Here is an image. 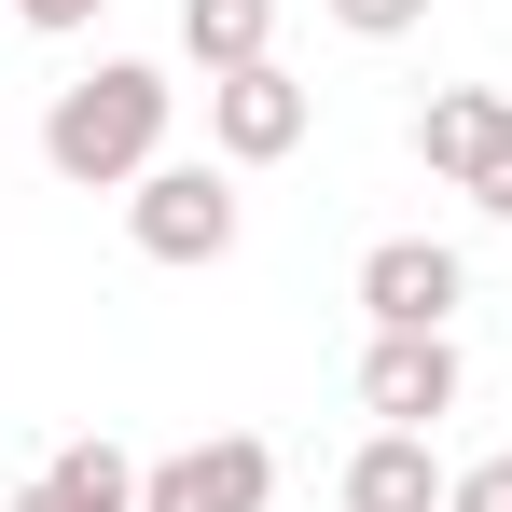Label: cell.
Returning a JSON list of instances; mask_svg holds the SVG:
<instances>
[{
    "mask_svg": "<svg viewBox=\"0 0 512 512\" xmlns=\"http://www.w3.org/2000/svg\"><path fill=\"white\" fill-rule=\"evenodd\" d=\"M167 111H180V84L153 56H97L84 84H56V111H42V167L70 194H125L139 167H167Z\"/></svg>",
    "mask_w": 512,
    "mask_h": 512,
    "instance_id": "obj_1",
    "label": "cell"
},
{
    "mask_svg": "<svg viewBox=\"0 0 512 512\" xmlns=\"http://www.w3.org/2000/svg\"><path fill=\"white\" fill-rule=\"evenodd\" d=\"M236 222H250V208H236V167H222V153H208V167H139V180H125L139 263H180V277H194V263L236 250Z\"/></svg>",
    "mask_w": 512,
    "mask_h": 512,
    "instance_id": "obj_2",
    "label": "cell"
},
{
    "mask_svg": "<svg viewBox=\"0 0 512 512\" xmlns=\"http://www.w3.org/2000/svg\"><path fill=\"white\" fill-rule=\"evenodd\" d=\"M457 305H471V263L443 236H374L360 250V319L374 333H457Z\"/></svg>",
    "mask_w": 512,
    "mask_h": 512,
    "instance_id": "obj_3",
    "label": "cell"
},
{
    "mask_svg": "<svg viewBox=\"0 0 512 512\" xmlns=\"http://www.w3.org/2000/svg\"><path fill=\"white\" fill-rule=\"evenodd\" d=\"M305 125H319V84H291L277 56H250V70L208 84V153H222V167H277V153H305Z\"/></svg>",
    "mask_w": 512,
    "mask_h": 512,
    "instance_id": "obj_4",
    "label": "cell"
},
{
    "mask_svg": "<svg viewBox=\"0 0 512 512\" xmlns=\"http://www.w3.org/2000/svg\"><path fill=\"white\" fill-rule=\"evenodd\" d=\"M263 499H277V443H250V429L139 457V512H263Z\"/></svg>",
    "mask_w": 512,
    "mask_h": 512,
    "instance_id": "obj_5",
    "label": "cell"
},
{
    "mask_svg": "<svg viewBox=\"0 0 512 512\" xmlns=\"http://www.w3.org/2000/svg\"><path fill=\"white\" fill-rule=\"evenodd\" d=\"M457 388H471L457 374V333H374L360 346V416L374 429H443Z\"/></svg>",
    "mask_w": 512,
    "mask_h": 512,
    "instance_id": "obj_6",
    "label": "cell"
},
{
    "mask_svg": "<svg viewBox=\"0 0 512 512\" xmlns=\"http://www.w3.org/2000/svg\"><path fill=\"white\" fill-rule=\"evenodd\" d=\"M443 485H457V471H443V443H429V429H374V443L346 457L333 499H346V512H443Z\"/></svg>",
    "mask_w": 512,
    "mask_h": 512,
    "instance_id": "obj_7",
    "label": "cell"
},
{
    "mask_svg": "<svg viewBox=\"0 0 512 512\" xmlns=\"http://www.w3.org/2000/svg\"><path fill=\"white\" fill-rule=\"evenodd\" d=\"M499 139H512V97H499V84H443V97L416 111V167L457 180V194L485 180V153H499Z\"/></svg>",
    "mask_w": 512,
    "mask_h": 512,
    "instance_id": "obj_8",
    "label": "cell"
},
{
    "mask_svg": "<svg viewBox=\"0 0 512 512\" xmlns=\"http://www.w3.org/2000/svg\"><path fill=\"white\" fill-rule=\"evenodd\" d=\"M0 512H139V457L84 429V443H56V457H42V471H28Z\"/></svg>",
    "mask_w": 512,
    "mask_h": 512,
    "instance_id": "obj_9",
    "label": "cell"
},
{
    "mask_svg": "<svg viewBox=\"0 0 512 512\" xmlns=\"http://www.w3.org/2000/svg\"><path fill=\"white\" fill-rule=\"evenodd\" d=\"M180 56L222 84V70H250V56H277V0H180Z\"/></svg>",
    "mask_w": 512,
    "mask_h": 512,
    "instance_id": "obj_10",
    "label": "cell"
},
{
    "mask_svg": "<svg viewBox=\"0 0 512 512\" xmlns=\"http://www.w3.org/2000/svg\"><path fill=\"white\" fill-rule=\"evenodd\" d=\"M346 42H402V28H429V0H319Z\"/></svg>",
    "mask_w": 512,
    "mask_h": 512,
    "instance_id": "obj_11",
    "label": "cell"
},
{
    "mask_svg": "<svg viewBox=\"0 0 512 512\" xmlns=\"http://www.w3.org/2000/svg\"><path fill=\"white\" fill-rule=\"evenodd\" d=\"M443 512H512V457H471V471L443 485Z\"/></svg>",
    "mask_w": 512,
    "mask_h": 512,
    "instance_id": "obj_12",
    "label": "cell"
},
{
    "mask_svg": "<svg viewBox=\"0 0 512 512\" xmlns=\"http://www.w3.org/2000/svg\"><path fill=\"white\" fill-rule=\"evenodd\" d=\"M111 0H14V28H42V42H70V28H97Z\"/></svg>",
    "mask_w": 512,
    "mask_h": 512,
    "instance_id": "obj_13",
    "label": "cell"
},
{
    "mask_svg": "<svg viewBox=\"0 0 512 512\" xmlns=\"http://www.w3.org/2000/svg\"><path fill=\"white\" fill-rule=\"evenodd\" d=\"M471 208H485V222H512V139L485 153V180H471Z\"/></svg>",
    "mask_w": 512,
    "mask_h": 512,
    "instance_id": "obj_14",
    "label": "cell"
}]
</instances>
